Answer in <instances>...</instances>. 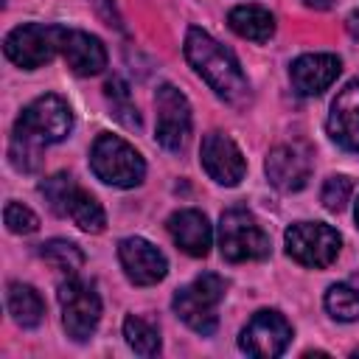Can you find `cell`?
Returning <instances> with one entry per match:
<instances>
[{
  "label": "cell",
  "instance_id": "19",
  "mask_svg": "<svg viewBox=\"0 0 359 359\" xmlns=\"http://www.w3.org/2000/svg\"><path fill=\"white\" fill-rule=\"evenodd\" d=\"M6 306H8V314L14 317V323L22 328H34L45 317V303H42L39 292L28 283H8Z\"/></svg>",
  "mask_w": 359,
  "mask_h": 359
},
{
  "label": "cell",
  "instance_id": "3",
  "mask_svg": "<svg viewBox=\"0 0 359 359\" xmlns=\"http://www.w3.org/2000/svg\"><path fill=\"white\" fill-rule=\"evenodd\" d=\"M90 168L93 174L115 188H135L146 177V163L135 146H129L118 135H98L90 151Z\"/></svg>",
  "mask_w": 359,
  "mask_h": 359
},
{
  "label": "cell",
  "instance_id": "14",
  "mask_svg": "<svg viewBox=\"0 0 359 359\" xmlns=\"http://www.w3.org/2000/svg\"><path fill=\"white\" fill-rule=\"evenodd\" d=\"M59 53L76 76H95L107 67V48L98 36L76 28H62Z\"/></svg>",
  "mask_w": 359,
  "mask_h": 359
},
{
  "label": "cell",
  "instance_id": "2",
  "mask_svg": "<svg viewBox=\"0 0 359 359\" xmlns=\"http://www.w3.org/2000/svg\"><path fill=\"white\" fill-rule=\"evenodd\" d=\"M185 59L191 62V67L208 81V87L224 98L227 104H247L250 98V81L238 65V59L233 56L230 48H224L222 42H216L210 34H205L202 28H188L185 34Z\"/></svg>",
  "mask_w": 359,
  "mask_h": 359
},
{
  "label": "cell",
  "instance_id": "4",
  "mask_svg": "<svg viewBox=\"0 0 359 359\" xmlns=\"http://www.w3.org/2000/svg\"><path fill=\"white\" fill-rule=\"evenodd\" d=\"M222 297H224V280L213 272H205V275L194 278L188 286L177 289L171 306L188 328H194L202 337H210L219 325L216 309H219Z\"/></svg>",
  "mask_w": 359,
  "mask_h": 359
},
{
  "label": "cell",
  "instance_id": "11",
  "mask_svg": "<svg viewBox=\"0 0 359 359\" xmlns=\"http://www.w3.org/2000/svg\"><path fill=\"white\" fill-rule=\"evenodd\" d=\"M202 168L208 171V177L219 185H238L244 180L247 171V160L241 154V149L236 146L233 137H227L224 132H208L202 137Z\"/></svg>",
  "mask_w": 359,
  "mask_h": 359
},
{
  "label": "cell",
  "instance_id": "5",
  "mask_svg": "<svg viewBox=\"0 0 359 359\" xmlns=\"http://www.w3.org/2000/svg\"><path fill=\"white\" fill-rule=\"evenodd\" d=\"M219 250L230 264L261 261L269 255V236L244 208H230L219 219Z\"/></svg>",
  "mask_w": 359,
  "mask_h": 359
},
{
  "label": "cell",
  "instance_id": "12",
  "mask_svg": "<svg viewBox=\"0 0 359 359\" xmlns=\"http://www.w3.org/2000/svg\"><path fill=\"white\" fill-rule=\"evenodd\" d=\"M118 258H121V266L126 272V278L137 286H151V283H160L168 272V261L165 255L146 238H137V236H129L118 244Z\"/></svg>",
  "mask_w": 359,
  "mask_h": 359
},
{
  "label": "cell",
  "instance_id": "26",
  "mask_svg": "<svg viewBox=\"0 0 359 359\" xmlns=\"http://www.w3.org/2000/svg\"><path fill=\"white\" fill-rule=\"evenodd\" d=\"M351 194H353V182H351V177H345V174H334V177L325 180L320 199H323L325 210H334V213H337V210H342V208L348 205Z\"/></svg>",
  "mask_w": 359,
  "mask_h": 359
},
{
  "label": "cell",
  "instance_id": "7",
  "mask_svg": "<svg viewBox=\"0 0 359 359\" xmlns=\"http://www.w3.org/2000/svg\"><path fill=\"white\" fill-rule=\"evenodd\" d=\"M59 306H62V323L70 339L84 342L95 334L101 320V297L90 283L70 275L59 286Z\"/></svg>",
  "mask_w": 359,
  "mask_h": 359
},
{
  "label": "cell",
  "instance_id": "15",
  "mask_svg": "<svg viewBox=\"0 0 359 359\" xmlns=\"http://www.w3.org/2000/svg\"><path fill=\"white\" fill-rule=\"evenodd\" d=\"M328 135L348 151H359V79L348 81L328 112Z\"/></svg>",
  "mask_w": 359,
  "mask_h": 359
},
{
  "label": "cell",
  "instance_id": "21",
  "mask_svg": "<svg viewBox=\"0 0 359 359\" xmlns=\"http://www.w3.org/2000/svg\"><path fill=\"white\" fill-rule=\"evenodd\" d=\"M325 309H328V314L334 320H342V323L359 320V286H356V280H345V283L328 286Z\"/></svg>",
  "mask_w": 359,
  "mask_h": 359
},
{
  "label": "cell",
  "instance_id": "18",
  "mask_svg": "<svg viewBox=\"0 0 359 359\" xmlns=\"http://www.w3.org/2000/svg\"><path fill=\"white\" fill-rule=\"evenodd\" d=\"M227 25L250 42H266L275 34V17L264 6H236L227 14Z\"/></svg>",
  "mask_w": 359,
  "mask_h": 359
},
{
  "label": "cell",
  "instance_id": "8",
  "mask_svg": "<svg viewBox=\"0 0 359 359\" xmlns=\"http://www.w3.org/2000/svg\"><path fill=\"white\" fill-rule=\"evenodd\" d=\"M59 36H62V28L59 25L25 22V25H17L6 36L3 50H6V56L17 67L36 70V67H42L45 62L53 59V53L59 50Z\"/></svg>",
  "mask_w": 359,
  "mask_h": 359
},
{
  "label": "cell",
  "instance_id": "16",
  "mask_svg": "<svg viewBox=\"0 0 359 359\" xmlns=\"http://www.w3.org/2000/svg\"><path fill=\"white\" fill-rule=\"evenodd\" d=\"M339 70H342V62L334 53H306L292 62L289 79L300 95H320L337 81Z\"/></svg>",
  "mask_w": 359,
  "mask_h": 359
},
{
  "label": "cell",
  "instance_id": "13",
  "mask_svg": "<svg viewBox=\"0 0 359 359\" xmlns=\"http://www.w3.org/2000/svg\"><path fill=\"white\" fill-rule=\"evenodd\" d=\"M266 168V177L269 182L278 188V191H300L306 182H309V174H311V160H309V151L297 143H283V146H275L264 163Z\"/></svg>",
  "mask_w": 359,
  "mask_h": 359
},
{
  "label": "cell",
  "instance_id": "17",
  "mask_svg": "<svg viewBox=\"0 0 359 359\" xmlns=\"http://www.w3.org/2000/svg\"><path fill=\"white\" fill-rule=\"evenodd\" d=\"M168 233L174 238V244L194 255V258H205L210 252V241H213V230H210V222L202 210H194V208H185V210H177L171 219H168Z\"/></svg>",
  "mask_w": 359,
  "mask_h": 359
},
{
  "label": "cell",
  "instance_id": "22",
  "mask_svg": "<svg viewBox=\"0 0 359 359\" xmlns=\"http://www.w3.org/2000/svg\"><path fill=\"white\" fill-rule=\"evenodd\" d=\"M104 95L112 107V115L118 123H123L126 129H140V115H137V107L132 104V95H129V87L123 79L112 76L107 84H104Z\"/></svg>",
  "mask_w": 359,
  "mask_h": 359
},
{
  "label": "cell",
  "instance_id": "25",
  "mask_svg": "<svg viewBox=\"0 0 359 359\" xmlns=\"http://www.w3.org/2000/svg\"><path fill=\"white\" fill-rule=\"evenodd\" d=\"M73 191H76V182H73L70 174H53V177H48V180L39 185V194L45 196L48 208H50L53 213H59V216L67 213V202H70Z\"/></svg>",
  "mask_w": 359,
  "mask_h": 359
},
{
  "label": "cell",
  "instance_id": "24",
  "mask_svg": "<svg viewBox=\"0 0 359 359\" xmlns=\"http://www.w3.org/2000/svg\"><path fill=\"white\" fill-rule=\"evenodd\" d=\"M123 337H126L129 348L140 356H157L160 353V331L143 317L129 314L123 320Z\"/></svg>",
  "mask_w": 359,
  "mask_h": 359
},
{
  "label": "cell",
  "instance_id": "30",
  "mask_svg": "<svg viewBox=\"0 0 359 359\" xmlns=\"http://www.w3.org/2000/svg\"><path fill=\"white\" fill-rule=\"evenodd\" d=\"M356 224H359V202H356Z\"/></svg>",
  "mask_w": 359,
  "mask_h": 359
},
{
  "label": "cell",
  "instance_id": "10",
  "mask_svg": "<svg viewBox=\"0 0 359 359\" xmlns=\"http://www.w3.org/2000/svg\"><path fill=\"white\" fill-rule=\"evenodd\" d=\"M289 342H292V325L280 311H272V309L255 311L238 337L241 351L258 359L280 356Z\"/></svg>",
  "mask_w": 359,
  "mask_h": 359
},
{
  "label": "cell",
  "instance_id": "27",
  "mask_svg": "<svg viewBox=\"0 0 359 359\" xmlns=\"http://www.w3.org/2000/svg\"><path fill=\"white\" fill-rule=\"evenodd\" d=\"M3 222H6V227H8L11 233H17V236H28V233H34V230L39 227L36 213H34L31 208L20 205V202H8V205H6Z\"/></svg>",
  "mask_w": 359,
  "mask_h": 359
},
{
  "label": "cell",
  "instance_id": "1",
  "mask_svg": "<svg viewBox=\"0 0 359 359\" xmlns=\"http://www.w3.org/2000/svg\"><path fill=\"white\" fill-rule=\"evenodd\" d=\"M73 129V112L67 101L48 93L34 98L22 115L14 123L11 143H8V160L17 171H36L42 163V149L50 143H59Z\"/></svg>",
  "mask_w": 359,
  "mask_h": 359
},
{
  "label": "cell",
  "instance_id": "23",
  "mask_svg": "<svg viewBox=\"0 0 359 359\" xmlns=\"http://www.w3.org/2000/svg\"><path fill=\"white\" fill-rule=\"evenodd\" d=\"M39 255L59 272L65 275H76L81 266H84V252L79 250V244L73 241H65V238H50L42 244Z\"/></svg>",
  "mask_w": 359,
  "mask_h": 359
},
{
  "label": "cell",
  "instance_id": "29",
  "mask_svg": "<svg viewBox=\"0 0 359 359\" xmlns=\"http://www.w3.org/2000/svg\"><path fill=\"white\" fill-rule=\"evenodd\" d=\"M309 8H317V11H325V8H331L334 6V0H303Z\"/></svg>",
  "mask_w": 359,
  "mask_h": 359
},
{
  "label": "cell",
  "instance_id": "28",
  "mask_svg": "<svg viewBox=\"0 0 359 359\" xmlns=\"http://www.w3.org/2000/svg\"><path fill=\"white\" fill-rule=\"evenodd\" d=\"M345 28H348V34H351L353 39H359V8L348 14V20H345Z\"/></svg>",
  "mask_w": 359,
  "mask_h": 359
},
{
  "label": "cell",
  "instance_id": "6",
  "mask_svg": "<svg viewBox=\"0 0 359 359\" xmlns=\"http://www.w3.org/2000/svg\"><path fill=\"white\" fill-rule=\"evenodd\" d=\"M339 247H342L339 233L323 222H297L286 230V252L303 266L325 269L328 264L337 261Z\"/></svg>",
  "mask_w": 359,
  "mask_h": 359
},
{
  "label": "cell",
  "instance_id": "20",
  "mask_svg": "<svg viewBox=\"0 0 359 359\" xmlns=\"http://www.w3.org/2000/svg\"><path fill=\"white\" fill-rule=\"evenodd\" d=\"M84 233H101L104 224H107V216H104V208L98 205V199L93 194H87L84 188L76 185L70 202H67V213Z\"/></svg>",
  "mask_w": 359,
  "mask_h": 359
},
{
  "label": "cell",
  "instance_id": "9",
  "mask_svg": "<svg viewBox=\"0 0 359 359\" xmlns=\"http://www.w3.org/2000/svg\"><path fill=\"white\" fill-rule=\"evenodd\" d=\"M157 107V143L165 151H180L191 135V107L188 98L174 84H160L154 95Z\"/></svg>",
  "mask_w": 359,
  "mask_h": 359
}]
</instances>
